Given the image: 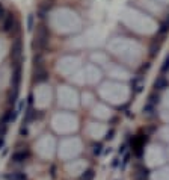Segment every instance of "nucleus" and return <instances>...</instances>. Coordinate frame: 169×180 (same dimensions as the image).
<instances>
[{"mask_svg":"<svg viewBox=\"0 0 169 180\" xmlns=\"http://www.w3.org/2000/svg\"><path fill=\"white\" fill-rule=\"evenodd\" d=\"M29 157V151H15L12 154V161L14 162H23Z\"/></svg>","mask_w":169,"mask_h":180,"instance_id":"nucleus-4","label":"nucleus"},{"mask_svg":"<svg viewBox=\"0 0 169 180\" xmlns=\"http://www.w3.org/2000/svg\"><path fill=\"white\" fill-rule=\"evenodd\" d=\"M35 82H45L47 79H48V71L47 70H44V68H36L35 70Z\"/></svg>","mask_w":169,"mask_h":180,"instance_id":"nucleus-3","label":"nucleus"},{"mask_svg":"<svg viewBox=\"0 0 169 180\" xmlns=\"http://www.w3.org/2000/svg\"><path fill=\"white\" fill-rule=\"evenodd\" d=\"M169 30V23H165V24H162V27H160V34H166Z\"/></svg>","mask_w":169,"mask_h":180,"instance_id":"nucleus-14","label":"nucleus"},{"mask_svg":"<svg viewBox=\"0 0 169 180\" xmlns=\"http://www.w3.org/2000/svg\"><path fill=\"white\" fill-rule=\"evenodd\" d=\"M20 133H21V135H23V136H27V135H29V132H27V129H26V127H21V130H20Z\"/></svg>","mask_w":169,"mask_h":180,"instance_id":"nucleus-16","label":"nucleus"},{"mask_svg":"<svg viewBox=\"0 0 169 180\" xmlns=\"http://www.w3.org/2000/svg\"><path fill=\"white\" fill-rule=\"evenodd\" d=\"M14 26H17V24H15V18H14L12 14H8L6 18L3 20V26H2L3 32H6V34H12V30L15 29Z\"/></svg>","mask_w":169,"mask_h":180,"instance_id":"nucleus-1","label":"nucleus"},{"mask_svg":"<svg viewBox=\"0 0 169 180\" xmlns=\"http://www.w3.org/2000/svg\"><path fill=\"white\" fill-rule=\"evenodd\" d=\"M101 148H103L101 144H95V145H94V154H101V151H103Z\"/></svg>","mask_w":169,"mask_h":180,"instance_id":"nucleus-11","label":"nucleus"},{"mask_svg":"<svg viewBox=\"0 0 169 180\" xmlns=\"http://www.w3.org/2000/svg\"><path fill=\"white\" fill-rule=\"evenodd\" d=\"M124 151H126V145H122V147L119 148V153H124Z\"/></svg>","mask_w":169,"mask_h":180,"instance_id":"nucleus-18","label":"nucleus"},{"mask_svg":"<svg viewBox=\"0 0 169 180\" xmlns=\"http://www.w3.org/2000/svg\"><path fill=\"white\" fill-rule=\"evenodd\" d=\"M94 177H95V171L89 168V170L84 171V174L82 176V180H94Z\"/></svg>","mask_w":169,"mask_h":180,"instance_id":"nucleus-6","label":"nucleus"},{"mask_svg":"<svg viewBox=\"0 0 169 180\" xmlns=\"http://www.w3.org/2000/svg\"><path fill=\"white\" fill-rule=\"evenodd\" d=\"M166 86H168V82H166L165 77H159V79L156 80V83H154V88H156V90H165Z\"/></svg>","mask_w":169,"mask_h":180,"instance_id":"nucleus-5","label":"nucleus"},{"mask_svg":"<svg viewBox=\"0 0 169 180\" xmlns=\"http://www.w3.org/2000/svg\"><path fill=\"white\" fill-rule=\"evenodd\" d=\"M131 86H133L134 92H140V91H142V83H140V79H139V77H137V79H134V80L131 82Z\"/></svg>","mask_w":169,"mask_h":180,"instance_id":"nucleus-7","label":"nucleus"},{"mask_svg":"<svg viewBox=\"0 0 169 180\" xmlns=\"http://www.w3.org/2000/svg\"><path fill=\"white\" fill-rule=\"evenodd\" d=\"M113 135H115V130H113V129H110V130L107 132V135H106V139H107V141H109V139H112Z\"/></svg>","mask_w":169,"mask_h":180,"instance_id":"nucleus-15","label":"nucleus"},{"mask_svg":"<svg viewBox=\"0 0 169 180\" xmlns=\"http://www.w3.org/2000/svg\"><path fill=\"white\" fill-rule=\"evenodd\" d=\"M5 17V9H3V6L0 5V18H3Z\"/></svg>","mask_w":169,"mask_h":180,"instance_id":"nucleus-17","label":"nucleus"},{"mask_svg":"<svg viewBox=\"0 0 169 180\" xmlns=\"http://www.w3.org/2000/svg\"><path fill=\"white\" fill-rule=\"evenodd\" d=\"M5 145V141H3V138H0V148Z\"/></svg>","mask_w":169,"mask_h":180,"instance_id":"nucleus-19","label":"nucleus"},{"mask_svg":"<svg viewBox=\"0 0 169 180\" xmlns=\"http://www.w3.org/2000/svg\"><path fill=\"white\" fill-rule=\"evenodd\" d=\"M27 29L29 30H33V14H30L29 18H27Z\"/></svg>","mask_w":169,"mask_h":180,"instance_id":"nucleus-10","label":"nucleus"},{"mask_svg":"<svg viewBox=\"0 0 169 180\" xmlns=\"http://www.w3.org/2000/svg\"><path fill=\"white\" fill-rule=\"evenodd\" d=\"M168 70H169V56L165 59V62H163V65H162V71H163V73H166Z\"/></svg>","mask_w":169,"mask_h":180,"instance_id":"nucleus-12","label":"nucleus"},{"mask_svg":"<svg viewBox=\"0 0 169 180\" xmlns=\"http://www.w3.org/2000/svg\"><path fill=\"white\" fill-rule=\"evenodd\" d=\"M11 58L15 62H18L21 59V43H20V40H17L11 47Z\"/></svg>","mask_w":169,"mask_h":180,"instance_id":"nucleus-2","label":"nucleus"},{"mask_svg":"<svg viewBox=\"0 0 169 180\" xmlns=\"http://www.w3.org/2000/svg\"><path fill=\"white\" fill-rule=\"evenodd\" d=\"M8 179L9 180H26V176L23 173H14V174L8 176Z\"/></svg>","mask_w":169,"mask_h":180,"instance_id":"nucleus-8","label":"nucleus"},{"mask_svg":"<svg viewBox=\"0 0 169 180\" xmlns=\"http://www.w3.org/2000/svg\"><path fill=\"white\" fill-rule=\"evenodd\" d=\"M159 95H156V94H151L150 97H148V104H151V106H154V104H157L159 103Z\"/></svg>","mask_w":169,"mask_h":180,"instance_id":"nucleus-9","label":"nucleus"},{"mask_svg":"<svg viewBox=\"0 0 169 180\" xmlns=\"http://www.w3.org/2000/svg\"><path fill=\"white\" fill-rule=\"evenodd\" d=\"M5 133H6V124L0 121V138H3Z\"/></svg>","mask_w":169,"mask_h":180,"instance_id":"nucleus-13","label":"nucleus"}]
</instances>
